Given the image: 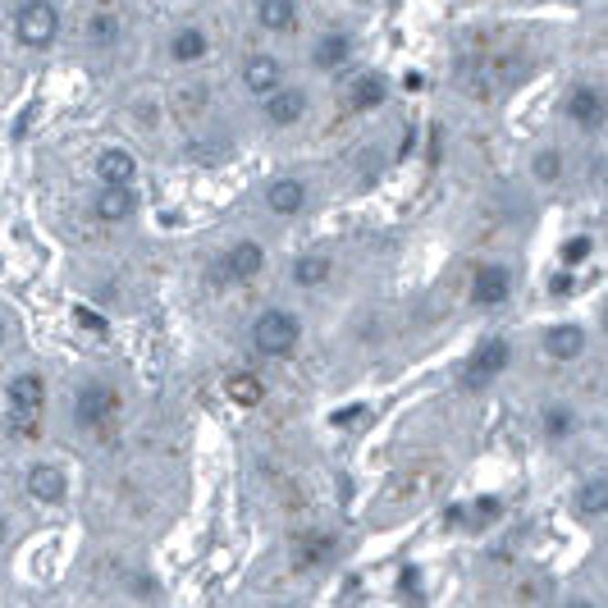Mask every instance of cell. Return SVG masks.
<instances>
[{"label":"cell","instance_id":"d6986e66","mask_svg":"<svg viewBox=\"0 0 608 608\" xmlns=\"http://www.w3.org/2000/svg\"><path fill=\"white\" fill-rule=\"evenodd\" d=\"M256 24L265 28V33H293L297 28V5L293 0H256Z\"/></svg>","mask_w":608,"mask_h":608},{"label":"cell","instance_id":"ffe728a7","mask_svg":"<svg viewBox=\"0 0 608 608\" xmlns=\"http://www.w3.org/2000/svg\"><path fill=\"white\" fill-rule=\"evenodd\" d=\"M572 508H576V517H608V476L585 480V485L576 489Z\"/></svg>","mask_w":608,"mask_h":608},{"label":"cell","instance_id":"1f68e13d","mask_svg":"<svg viewBox=\"0 0 608 608\" xmlns=\"http://www.w3.org/2000/svg\"><path fill=\"white\" fill-rule=\"evenodd\" d=\"M572 283H576V279H572V274H553V283H549V288H553V293H558V297H562V293H567V288H572Z\"/></svg>","mask_w":608,"mask_h":608},{"label":"cell","instance_id":"603a6c76","mask_svg":"<svg viewBox=\"0 0 608 608\" xmlns=\"http://www.w3.org/2000/svg\"><path fill=\"white\" fill-rule=\"evenodd\" d=\"M562 170H567V160H562L558 147H540V151L531 156V174H535V183H558Z\"/></svg>","mask_w":608,"mask_h":608},{"label":"cell","instance_id":"e0dca14e","mask_svg":"<svg viewBox=\"0 0 608 608\" xmlns=\"http://www.w3.org/2000/svg\"><path fill=\"white\" fill-rule=\"evenodd\" d=\"M97 179H101V183H133V179H138V160H133V151H124V147H106V151L97 156Z\"/></svg>","mask_w":608,"mask_h":608},{"label":"cell","instance_id":"277c9868","mask_svg":"<svg viewBox=\"0 0 608 608\" xmlns=\"http://www.w3.org/2000/svg\"><path fill=\"white\" fill-rule=\"evenodd\" d=\"M5 398H10V412L19 417V435H37V417L46 407V380L37 371H24L5 385Z\"/></svg>","mask_w":608,"mask_h":608},{"label":"cell","instance_id":"8992f818","mask_svg":"<svg viewBox=\"0 0 608 608\" xmlns=\"http://www.w3.org/2000/svg\"><path fill=\"white\" fill-rule=\"evenodd\" d=\"M56 33H60V15H56L51 0H28V5L19 10V19H15V37L28 51H46L56 42Z\"/></svg>","mask_w":608,"mask_h":608},{"label":"cell","instance_id":"30bf717a","mask_svg":"<svg viewBox=\"0 0 608 608\" xmlns=\"http://www.w3.org/2000/svg\"><path fill=\"white\" fill-rule=\"evenodd\" d=\"M242 88H247L252 97L279 92V88H283V65H279L274 56H247V65H242Z\"/></svg>","mask_w":608,"mask_h":608},{"label":"cell","instance_id":"4dcf8cb0","mask_svg":"<svg viewBox=\"0 0 608 608\" xmlns=\"http://www.w3.org/2000/svg\"><path fill=\"white\" fill-rule=\"evenodd\" d=\"M476 512L489 521V517H499V512H503V503H499V499H480V503H476Z\"/></svg>","mask_w":608,"mask_h":608},{"label":"cell","instance_id":"2e32d148","mask_svg":"<svg viewBox=\"0 0 608 608\" xmlns=\"http://www.w3.org/2000/svg\"><path fill=\"white\" fill-rule=\"evenodd\" d=\"M353 60V37L348 33H325V37H316V46H312V65L316 69H344Z\"/></svg>","mask_w":608,"mask_h":608},{"label":"cell","instance_id":"cb8c5ba5","mask_svg":"<svg viewBox=\"0 0 608 608\" xmlns=\"http://www.w3.org/2000/svg\"><path fill=\"white\" fill-rule=\"evenodd\" d=\"M119 37H124V24H119L110 10L92 15V24H88V42H92V46H101V51H106V46H115Z\"/></svg>","mask_w":608,"mask_h":608},{"label":"cell","instance_id":"f546056e","mask_svg":"<svg viewBox=\"0 0 608 608\" xmlns=\"http://www.w3.org/2000/svg\"><path fill=\"white\" fill-rule=\"evenodd\" d=\"M398 585H403V594H412V590L421 585V572H417V567H403V576H398Z\"/></svg>","mask_w":608,"mask_h":608},{"label":"cell","instance_id":"8fae6325","mask_svg":"<svg viewBox=\"0 0 608 608\" xmlns=\"http://www.w3.org/2000/svg\"><path fill=\"white\" fill-rule=\"evenodd\" d=\"M133 211H138L133 183H106L101 188V197H97V220L101 224H124V220H133Z\"/></svg>","mask_w":608,"mask_h":608},{"label":"cell","instance_id":"836d02e7","mask_svg":"<svg viewBox=\"0 0 608 608\" xmlns=\"http://www.w3.org/2000/svg\"><path fill=\"white\" fill-rule=\"evenodd\" d=\"M0 540H5V517H0Z\"/></svg>","mask_w":608,"mask_h":608},{"label":"cell","instance_id":"4316f807","mask_svg":"<svg viewBox=\"0 0 608 608\" xmlns=\"http://www.w3.org/2000/svg\"><path fill=\"white\" fill-rule=\"evenodd\" d=\"M174 106H179V115H201V106H206V88L201 83H183L179 88V97H174Z\"/></svg>","mask_w":608,"mask_h":608},{"label":"cell","instance_id":"83f0119b","mask_svg":"<svg viewBox=\"0 0 608 608\" xmlns=\"http://www.w3.org/2000/svg\"><path fill=\"white\" fill-rule=\"evenodd\" d=\"M590 247H594L590 238H567V242H562V265H567V270H576V265L590 256Z\"/></svg>","mask_w":608,"mask_h":608},{"label":"cell","instance_id":"7c38bea8","mask_svg":"<svg viewBox=\"0 0 608 608\" xmlns=\"http://www.w3.org/2000/svg\"><path fill=\"white\" fill-rule=\"evenodd\" d=\"M28 494H33L37 503H65V499H69V480H65L60 467L37 462V467L28 471Z\"/></svg>","mask_w":608,"mask_h":608},{"label":"cell","instance_id":"484cf974","mask_svg":"<svg viewBox=\"0 0 608 608\" xmlns=\"http://www.w3.org/2000/svg\"><path fill=\"white\" fill-rule=\"evenodd\" d=\"M540 430H544V439H553V444H558V439H567V435L576 430V417H572V407H558V403H553V407H544V417H540Z\"/></svg>","mask_w":608,"mask_h":608},{"label":"cell","instance_id":"7402d4cb","mask_svg":"<svg viewBox=\"0 0 608 608\" xmlns=\"http://www.w3.org/2000/svg\"><path fill=\"white\" fill-rule=\"evenodd\" d=\"M170 56H174L179 65H197V60L206 56V33H201V28H179V33L170 37Z\"/></svg>","mask_w":608,"mask_h":608},{"label":"cell","instance_id":"d6a6232c","mask_svg":"<svg viewBox=\"0 0 608 608\" xmlns=\"http://www.w3.org/2000/svg\"><path fill=\"white\" fill-rule=\"evenodd\" d=\"M567 608H594L590 599H567Z\"/></svg>","mask_w":608,"mask_h":608},{"label":"cell","instance_id":"6da1fadb","mask_svg":"<svg viewBox=\"0 0 608 608\" xmlns=\"http://www.w3.org/2000/svg\"><path fill=\"white\" fill-rule=\"evenodd\" d=\"M302 344V321L283 307H270L252 321V348L261 357H293Z\"/></svg>","mask_w":608,"mask_h":608},{"label":"cell","instance_id":"ba28073f","mask_svg":"<svg viewBox=\"0 0 608 608\" xmlns=\"http://www.w3.org/2000/svg\"><path fill=\"white\" fill-rule=\"evenodd\" d=\"M261 270H265V247H261V242H252V238L233 242V247L224 252V261H220V274H224V279H238V283L256 279Z\"/></svg>","mask_w":608,"mask_h":608},{"label":"cell","instance_id":"8d00e7d4","mask_svg":"<svg viewBox=\"0 0 608 608\" xmlns=\"http://www.w3.org/2000/svg\"><path fill=\"white\" fill-rule=\"evenodd\" d=\"M274 608H288V603H274Z\"/></svg>","mask_w":608,"mask_h":608},{"label":"cell","instance_id":"d4e9b609","mask_svg":"<svg viewBox=\"0 0 608 608\" xmlns=\"http://www.w3.org/2000/svg\"><path fill=\"white\" fill-rule=\"evenodd\" d=\"M224 389H229V398H233L238 407H256V403L265 398V385H261L256 376H247V371H242V376H229Z\"/></svg>","mask_w":608,"mask_h":608},{"label":"cell","instance_id":"d590c367","mask_svg":"<svg viewBox=\"0 0 608 608\" xmlns=\"http://www.w3.org/2000/svg\"><path fill=\"white\" fill-rule=\"evenodd\" d=\"M603 335H608V307H603Z\"/></svg>","mask_w":608,"mask_h":608},{"label":"cell","instance_id":"9c48e42d","mask_svg":"<svg viewBox=\"0 0 608 608\" xmlns=\"http://www.w3.org/2000/svg\"><path fill=\"white\" fill-rule=\"evenodd\" d=\"M302 115H307V92H302V88H279V92L265 97V124L293 129Z\"/></svg>","mask_w":608,"mask_h":608},{"label":"cell","instance_id":"ac0fdd59","mask_svg":"<svg viewBox=\"0 0 608 608\" xmlns=\"http://www.w3.org/2000/svg\"><path fill=\"white\" fill-rule=\"evenodd\" d=\"M385 97H389L385 78H380V74H362V78L353 83V92H348V110H353V115H371V110L385 106Z\"/></svg>","mask_w":608,"mask_h":608},{"label":"cell","instance_id":"e575fe53","mask_svg":"<svg viewBox=\"0 0 608 608\" xmlns=\"http://www.w3.org/2000/svg\"><path fill=\"white\" fill-rule=\"evenodd\" d=\"M0 344H5V321H0Z\"/></svg>","mask_w":608,"mask_h":608},{"label":"cell","instance_id":"52a82bcc","mask_svg":"<svg viewBox=\"0 0 608 608\" xmlns=\"http://www.w3.org/2000/svg\"><path fill=\"white\" fill-rule=\"evenodd\" d=\"M508 297H512V270L499 265V261L476 265V274H471V307L489 312V307H503Z\"/></svg>","mask_w":608,"mask_h":608},{"label":"cell","instance_id":"5bb4252c","mask_svg":"<svg viewBox=\"0 0 608 608\" xmlns=\"http://www.w3.org/2000/svg\"><path fill=\"white\" fill-rule=\"evenodd\" d=\"M265 206L274 215H297L302 206H307V183H302V179H274L265 188Z\"/></svg>","mask_w":608,"mask_h":608},{"label":"cell","instance_id":"9a60e30c","mask_svg":"<svg viewBox=\"0 0 608 608\" xmlns=\"http://www.w3.org/2000/svg\"><path fill=\"white\" fill-rule=\"evenodd\" d=\"M335 549H339V540H335L330 531L307 535V540L297 544V553H293V567H297V572H316V567H325V562L335 558Z\"/></svg>","mask_w":608,"mask_h":608},{"label":"cell","instance_id":"4fadbf2b","mask_svg":"<svg viewBox=\"0 0 608 608\" xmlns=\"http://www.w3.org/2000/svg\"><path fill=\"white\" fill-rule=\"evenodd\" d=\"M544 353L553 362H576L585 353V330L581 325H549L544 330Z\"/></svg>","mask_w":608,"mask_h":608},{"label":"cell","instance_id":"7a4b0ae2","mask_svg":"<svg viewBox=\"0 0 608 608\" xmlns=\"http://www.w3.org/2000/svg\"><path fill=\"white\" fill-rule=\"evenodd\" d=\"M508 362H512V344H508L503 335H489V339H485V344H476V353L462 362L458 385H462L467 394H476V389L494 385V380L508 371Z\"/></svg>","mask_w":608,"mask_h":608},{"label":"cell","instance_id":"5b68a950","mask_svg":"<svg viewBox=\"0 0 608 608\" xmlns=\"http://www.w3.org/2000/svg\"><path fill=\"white\" fill-rule=\"evenodd\" d=\"M562 115L581 129V133H599L608 124V92L594 83H572L562 97Z\"/></svg>","mask_w":608,"mask_h":608},{"label":"cell","instance_id":"3957f363","mask_svg":"<svg viewBox=\"0 0 608 608\" xmlns=\"http://www.w3.org/2000/svg\"><path fill=\"white\" fill-rule=\"evenodd\" d=\"M115 417H119V389L106 380H88L74 398V421L83 430H110Z\"/></svg>","mask_w":608,"mask_h":608},{"label":"cell","instance_id":"f1b7e54d","mask_svg":"<svg viewBox=\"0 0 608 608\" xmlns=\"http://www.w3.org/2000/svg\"><path fill=\"white\" fill-rule=\"evenodd\" d=\"M78 325L83 330H92V335H106L110 325H106V316H97V312H88V307H78Z\"/></svg>","mask_w":608,"mask_h":608},{"label":"cell","instance_id":"44dd1931","mask_svg":"<svg viewBox=\"0 0 608 608\" xmlns=\"http://www.w3.org/2000/svg\"><path fill=\"white\" fill-rule=\"evenodd\" d=\"M330 270H335L330 256L307 252V256H297V261H293V283H297V288H321V283L330 279Z\"/></svg>","mask_w":608,"mask_h":608}]
</instances>
